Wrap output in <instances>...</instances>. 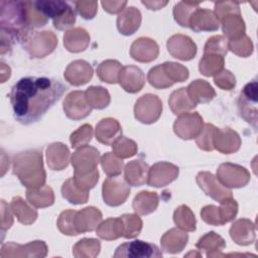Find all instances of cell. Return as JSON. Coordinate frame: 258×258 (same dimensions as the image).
<instances>
[{"label":"cell","instance_id":"1","mask_svg":"<svg viewBox=\"0 0 258 258\" xmlns=\"http://www.w3.org/2000/svg\"><path fill=\"white\" fill-rule=\"evenodd\" d=\"M67 87L58 80L46 77H25L20 79L10 93L14 117L22 124L38 121L57 102Z\"/></svg>","mask_w":258,"mask_h":258},{"label":"cell","instance_id":"2","mask_svg":"<svg viewBox=\"0 0 258 258\" xmlns=\"http://www.w3.org/2000/svg\"><path fill=\"white\" fill-rule=\"evenodd\" d=\"M1 31L7 33L8 38L16 37L27 40L30 33V22L27 14L26 2L1 1Z\"/></svg>","mask_w":258,"mask_h":258},{"label":"cell","instance_id":"3","mask_svg":"<svg viewBox=\"0 0 258 258\" xmlns=\"http://www.w3.org/2000/svg\"><path fill=\"white\" fill-rule=\"evenodd\" d=\"M36 151L22 152L14 157L13 172L21 182L29 188L41 187L45 180V173L42 168L41 152Z\"/></svg>","mask_w":258,"mask_h":258},{"label":"cell","instance_id":"4","mask_svg":"<svg viewBox=\"0 0 258 258\" xmlns=\"http://www.w3.org/2000/svg\"><path fill=\"white\" fill-rule=\"evenodd\" d=\"M34 5L44 16L53 19V25L57 29L68 28L75 23L76 13L68 2L36 1Z\"/></svg>","mask_w":258,"mask_h":258},{"label":"cell","instance_id":"5","mask_svg":"<svg viewBox=\"0 0 258 258\" xmlns=\"http://www.w3.org/2000/svg\"><path fill=\"white\" fill-rule=\"evenodd\" d=\"M99 152L93 147L84 146L77 150L72 157V163L75 167V179L90 176L98 173Z\"/></svg>","mask_w":258,"mask_h":258},{"label":"cell","instance_id":"6","mask_svg":"<svg viewBox=\"0 0 258 258\" xmlns=\"http://www.w3.org/2000/svg\"><path fill=\"white\" fill-rule=\"evenodd\" d=\"M162 253L154 244L135 240L120 245L114 254V257H129V258H150L161 257Z\"/></svg>","mask_w":258,"mask_h":258},{"label":"cell","instance_id":"7","mask_svg":"<svg viewBox=\"0 0 258 258\" xmlns=\"http://www.w3.org/2000/svg\"><path fill=\"white\" fill-rule=\"evenodd\" d=\"M162 110L161 102L154 95L142 96L135 105V117L143 123L155 122Z\"/></svg>","mask_w":258,"mask_h":258},{"label":"cell","instance_id":"8","mask_svg":"<svg viewBox=\"0 0 258 258\" xmlns=\"http://www.w3.org/2000/svg\"><path fill=\"white\" fill-rule=\"evenodd\" d=\"M130 192L127 184L118 177H109L103 184V198L110 206H118L123 204Z\"/></svg>","mask_w":258,"mask_h":258},{"label":"cell","instance_id":"9","mask_svg":"<svg viewBox=\"0 0 258 258\" xmlns=\"http://www.w3.org/2000/svg\"><path fill=\"white\" fill-rule=\"evenodd\" d=\"M63 110L68 117L72 119H82L91 113L92 107L87 101L85 92L76 91L71 93L64 100Z\"/></svg>","mask_w":258,"mask_h":258},{"label":"cell","instance_id":"10","mask_svg":"<svg viewBox=\"0 0 258 258\" xmlns=\"http://www.w3.org/2000/svg\"><path fill=\"white\" fill-rule=\"evenodd\" d=\"M203 119L199 114H186L180 116L175 120L174 123V132L179 136L185 128H187L182 136L183 139H191L203 130Z\"/></svg>","mask_w":258,"mask_h":258},{"label":"cell","instance_id":"11","mask_svg":"<svg viewBox=\"0 0 258 258\" xmlns=\"http://www.w3.org/2000/svg\"><path fill=\"white\" fill-rule=\"evenodd\" d=\"M197 180L201 188H203L208 196L219 202H222L223 200L232 197V192L228 189L223 188V186L217 181L216 177L212 173L201 172L199 173Z\"/></svg>","mask_w":258,"mask_h":258},{"label":"cell","instance_id":"12","mask_svg":"<svg viewBox=\"0 0 258 258\" xmlns=\"http://www.w3.org/2000/svg\"><path fill=\"white\" fill-rule=\"evenodd\" d=\"M178 174V168L172 164L160 162L156 163L149 170V176L147 183L151 186H160L161 176H163L164 185L171 182L176 178Z\"/></svg>","mask_w":258,"mask_h":258},{"label":"cell","instance_id":"13","mask_svg":"<svg viewBox=\"0 0 258 258\" xmlns=\"http://www.w3.org/2000/svg\"><path fill=\"white\" fill-rule=\"evenodd\" d=\"M188 26H190L195 31L216 30L219 27V20L212 11L197 9L192 12L189 18Z\"/></svg>","mask_w":258,"mask_h":258},{"label":"cell","instance_id":"14","mask_svg":"<svg viewBox=\"0 0 258 258\" xmlns=\"http://www.w3.org/2000/svg\"><path fill=\"white\" fill-rule=\"evenodd\" d=\"M102 215L95 208H86L81 212H77L75 216V227L78 234L81 232L94 230L101 221Z\"/></svg>","mask_w":258,"mask_h":258},{"label":"cell","instance_id":"15","mask_svg":"<svg viewBox=\"0 0 258 258\" xmlns=\"http://www.w3.org/2000/svg\"><path fill=\"white\" fill-rule=\"evenodd\" d=\"M121 134V127L119 123L111 118L103 119L98 124L96 129V138L104 144L110 145L116 141Z\"/></svg>","mask_w":258,"mask_h":258},{"label":"cell","instance_id":"16","mask_svg":"<svg viewBox=\"0 0 258 258\" xmlns=\"http://www.w3.org/2000/svg\"><path fill=\"white\" fill-rule=\"evenodd\" d=\"M141 21V14L135 7L125 9L118 16V29L123 34H132L138 27Z\"/></svg>","mask_w":258,"mask_h":258},{"label":"cell","instance_id":"17","mask_svg":"<svg viewBox=\"0 0 258 258\" xmlns=\"http://www.w3.org/2000/svg\"><path fill=\"white\" fill-rule=\"evenodd\" d=\"M141 48H138L134 45L131 47V55L134 59L139 61H150L154 59L158 53L157 44L148 38H139L134 41Z\"/></svg>","mask_w":258,"mask_h":258},{"label":"cell","instance_id":"18","mask_svg":"<svg viewBox=\"0 0 258 258\" xmlns=\"http://www.w3.org/2000/svg\"><path fill=\"white\" fill-rule=\"evenodd\" d=\"M195 43L191 41V39L187 36L184 35H174L171 38L168 39L167 41V47H168V51L177 58L183 59V60H187L190 59L195 56V52L188 51L186 49H184L183 47L185 46H190L194 45Z\"/></svg>","mask_w":258,"mask_h":258},{"label":"cell","instance_id":"19","mask_svg":"<svg viewBox=\"0 0 258 258\" xmlns=\"http://www.w3.org/2000/svg\"><path fill=\"white\" fill-rule=\"evenodd\" d=\"M127 83L123 84L122 87L130 93H135L141 90L143 84H144V75L142 72L136 68V67H125L120 72V81L129 80ZM119 81V82H120Z\"/></svg>","mask_w":258,"mask_h":258},{"label":"cell","instance_id":"20","mask_svg":"<svg viewBox=\"0 0 258 258\" xmlns=\"http://www.w3.org/2000/svg\"><path fill=\"white\" fill-rule=\"evenodd\" d=\"M148 166L140 160H133L125 167V179L134 186L141 185L146 181Z\"/></svg>","mask_w":258,"mask_h":258},{"label":"cell","instance_id":"21","mask_svg":"<svg viewBox=\"0 0 258 258\" xmlns=\"http://www.w3.org/2000/svg\"><path fill=\"white\" fill-rule=\"evenodd\" d=\"M189 98L197 103H205L211 101L215 97V92L213 88L202 80H197L191 83L186 89Z\"/></svg>","mask_w":258,"mask_h":258},{"label":"cell","instance_id":"22","mask_svg":"<svg viewBox=\"0 0 258 258\" xmlns=\"http://www.w3.org/2000/svg\"><path fill=\"white\" fill-rule=\"evenodd\" d=\"M84 62H85L84 60H76L68 67L64 73V77L71 84L76 86L83 85L92 78V75H93L92 68L80 73V70L82 69Z\"/></svg>","mask_w":258,"mask_h":258},{"label":"cell","instance_id":"23","mask_svg":"<svg viewBox=\"0 0 258 258\" xmlns=\"http://www.w3.org/2000/svg\"><path fill=\"white\" fill-rule=\"evenodd\" d=\"M97 234L107 240L117 239L124 234V226L121 218L119 219H108L103 222L97 229Z\"/></svg>","mask_w":258,"mask_h":258},{"label":"cell","instance_id":"24","mask_svg":"<svg viewBox=\"0 0 258 258\" xmlns=\"http://www.w3.org/2000/svg\"><path fill=\"white\" fill-rule=\"evenodd\" d=\"M169 105L174 114H181L182 112L196 107V103L189 98L185 88H181L171 94Z\"/></svg>","mask_w":258,"mask_h":258},{"label":"cell","instance_id":"25","mask_svg":"<svg viewBox=\"0 0 258 258\" xmlns=\"http://www.w3.org/2000/svg\"><path fill=\"white\" fill-rule=\"evenodd\" d=\"M158 204V198L155 192L142 191L136 196L133 202V208L135 212L140 215H146L153 212Z\"/></svg>","mask_w":258,"mask_h":258},{"label":"cell","instance_id":"26","mask_svg":"<svg viewBox=\"0 0 258 258\" xmlns=\"http://www.w3.org/2000/svg\"><path fill=\"white\" fill-rule=\"evenodd\" d=\"M85 38H90L87 32L82 28H76L66 33L63 37V43L70 51L77 52L84 50L87 47L89 40H79Z\"/></svg>","mask_w":258,"mask_h":258},{"label":"cell","instance_id":"27","mask_svg":"<svg viewBox=\"0 0 258 258\" xmlns=\"http://www.w3.org/2000/svg\"><path fill=\"white\" fill-rule=\"evenodd\" d=\"M85 94L89 105L93 108L103 109L110 102L108 92L102 87H91L85 92Z\"/></svg>","mask_w":258,"mask_h":258},{"label":"cell","instance_id":"28","mask_svg":"<svg viewBox=\"0 0 258 258\" xmlns=\"http://www.w3.org/2000/svg\"><path fill=\"white\" fill-rule=\"evenodd\" d=\"M11 209L14 212V214L17 216L18 221L20 223L30 224L34 222L36 218V212L30 209L29 207H27L24 201L19 197H16L12 200Z\"/></svg>","mask_w":258,"mask_h":258},{"label":"cell","instance_id":"29","mask_svg":"<svg viewBox=\"0 0 258 258\" xmlns=\"http://www.w3.org/2000/svg\"><path fill=\"white\" fill-rule=\"evenodd\" d=\"M121 64L116 60H106L103 61L98 70V76L103 82L107 83H117L118 82V74L121 72Z\"/></svg>","mask_w":258,"mask_h":258},{"label":"cell","instance_id":"30","mask_svg":"<svg viewBox=\"0 0 258 258\" xmlns=\"http://www.w3.org/2000/svg\"><path fill=\"white\" fill-rule=\"evenodd\" d=\"M27 200L35 207H46L53 203V195L50 187L45 186L41 189V194L36 188H30L26 194Z\"/></svg>","mask_w":258,"mask_h":258},{"label":"cell","instance_id":"31","mask_svg":"<svg viewBox=\"0 0 258 258\" xmlns=\"http://www.w3.org/2000/svg\"><path fill=\"white\" fill-rule=\"evenodd\" d=\"M78 189V186H76L74 179L70 178L68 179L61 188L62 191V196L70 201V203L73 204H83L86 203V201L88 200V191H84V190H79L78 194H76L75 191Z\"/></svg>","mask_w":258,"mask_h":258},{"label":"cell","instance_id":"32","mask_svg":"<svg viewBox=\"0 0 258 258\" xmlns=\"http://www.w3.org/2000/svg\"><path fill=\"white\" fill-rule=\"evenodd\" d=\"M200 2H179L174 6L173 14L175 20L182 26H188L189 18Z\"/></svg>","mask_w":258,"mask_h":258},{"label":"cell","instance_id":"33","mask_svg":"<svg viewBox=\"0 0 258 258\" xmlns=\"http://www.w3.org/2000/svg\"><path fill=\"white\" fill-rule=\"evenodd\" d=\"M174 222L176 225H178L180 228L184 230L194 231L196 229L195 216L191 214L190 210L185 206H181L178 209H176L174 213Z\"/></svg>","mask_w":258,"mask_h":258},{"label":"cell","instance_id":"34","mask_svg":"<svg viewBox=\"0 0 258 258\" xmlns=\"http://www.w3.org/2000/svg\"><path fill=\"white\" fill-rule=\"evenodd\" d=\"M201 62L204 63H211V66L200 68V71L205 76H214L216 74H219L220 71L223 68L224 64V58L222 55H214V54H205L203 59H201Z\"/></svg>","mask_w":258,"mask_h":258},{"label":"cell","instance_id":"35","mask_svg":"<svg viewBox=\"0 0 258 258\" xmlns=\"http://www.w3.org/2000/svg\"><path fill=\"white\" fill-rule=\"evenodd\" d=\"M148 81L153 87L158 89H163L173 84L167 77L166 73L164 72L162 64L157 66L150 70L148 74Z\"/></svg>","mask_w":258,"mask_h":258},{"label":"cell","instance_id":"36","mask_svg":"<svg viewBox=\"0 0 258 258\" xmlns=\"http://www.w3.org/2000/svg\"><path fill=\"white\" fill-rule=\"evenodd\" d=\"M120 218L124 226V234H123L124 237L133 238L139 234L142 226V222L139 219V217L135 215L127 214V215H123Z\"/></svg>","mask_w":258,"mask_h":258},{"label":"cell","instance_id":"37","mask_svg":"<svg viewBox=\"0 0 258 258\" xmlns=\"http://www.w3.org/2000/svg\"><path fill=\"white\" fill-rule=\"evenodd\" d=\"M167 239H170L172 240L173 242H169L167 244H164L162 245L163 249L166 251V252H169V253H176V252H179L181 251V249L186 245V243L184 242H179L176 240H179V239H183V238H187V235L186 233H182L176 229H172L170 231H168L167 233H165V235L163 236Z\"/></svg>","mask_w":258,"mask_h":258},{"label":"cell","instance_id":"38","mask_svg":"<svg viewBox=\"0 0 258 258\" xmlns=\"http://www.w3.org/2000/svg\"><path fill=\"white\" fill-rule=\"evenodd\" d=\"M76 211H66L62 212L58 218V228L59 230L67 235H78V232L75 227V216Z\"/></svg>","mask_w":258,"mask_h":258},{"label":"cell","instance_id":"39","mask_svg":"<svg viewBox=\"0 0 258 258\" xmlns=\"http://www.w3.org/2000/svg\"><path fill=\"white\" fill-rule=\"evenodd\" d=\"M216 127H214L212 124H206L205 128L200 133L197 143L200 148L204 150H213L214 147V137L216 133Z\"/></svg>","mask_w":258,"mask_h":258},{"label":"cell","instance_id":"40","mask_svg":"<svg viewBox=\"0 0 258 258\" xmlns=\"http://www.w3.org/2000/svg\"><path fill=\"white\" fill-rule=\"evenodd\" d=\"M113 148L115 153L122 158L132 156L136 152V144L132 140H129L123 137L117 139L114 142Z\"/></svg>","mask_w":258,"mask_h":258},{"label":"cell","instance_id":"41","mask_svg":"<svg viewBox=\"0 0 258 258\" xmlns=\"http://www.w3.org/2000/svg\"><path fill=\"white\" fill-rule=\"evenodd\" d=\"M227 48H228V42L227 39H225L223 36H213L211 37L208 42L206 43L205 46V54H210V53H220L222 56L227 53Z\"/></svg>","mask_w":258,"mask_h":258},{"label":"cell","instance_id":"42","mask_svg":"<svg viewBox=\"0 0 258 258\" xmlns=\"http://www.w3.org/2000/svg\"><path fill=\"white\" fill-rule=\"evenodd\" d=\"M102 166L104 168V171L108 174V175H118L121 170H122V166H123V162L122 160L120 161L119 159H117L116 157H114L111 153H107L102 157Z\"/></svg>","mask_w":258,"mask_h":258},{"label":"cell","instance_id":"43","mask_svg":"<svg viewBox=\"0 0 258 258\" xmlns=\"http://www.w3.org/2000/svg\"><path fill=\"white\" fill-rule=\"evenodd\" d=\"M92 127L91 125H83L81 128H79L78 131L72 134L71 136V142L73 147H78L80 145H83V143H87L92 138Z\"/></svg>","mask_w":258,"mask_h":258},{"label":"cell","instance_id":"44","mask_svg":"<svg viewBox=\"0 0 258 258\" xmlns=\"http://www.w3.org/2000/svg\"><path fill=\"white\" fill-rule=\"evenodd\" d=\"M202 218L205 222L208 224H213V225H223L221 217H220V211L219 208L215 206H208L205 207L202 210Z\"/></svg>","mask_w":258,"mask_h":258},{"label":"cell","instance_id":"45","mask_svg":"<svg viewBox=\"0 0 258 258\" xmlns=\"http://www.w3.org/2000/svg\"><path fill=\"white\" fill-rule=\"evenodd\" d=\"M75 4H76V6H77V9H78L79 12L83 15L84 18H86V19H91V18L94 17V15H95V13H96V10H97V7L88 9V7H90V5L92 4V2H76Z\"/></svg>","mask_w":258,"mask_h":258},{"label":"cell","instance_id":"46","mask_svg":"<svg viewBox=\"0 0 258 258\" xmlns=\"http://www.w3.org/2000/svg\"><path fill=\"white\" fill-rule=\"evenodd\" d=\"M102 5H103L104 9H106L108 12L116 13V12L120 11L123 8V6L126 5V1H123V2H116V1L107 2V1H103Z\"/></svg>","mask_w":258,"mask_h":258},{"label":"cell","instance_id":"47","mask_svg":"<svg viewBox=\"0 0 258 258\" xmlns=\"http://www.w3.org/2000/svg\"><path fill=\"white\" fill-rule=\"evenodd\" d=\"M142 3L146 6H148L149 9H159L162 6L166 5L167 2H147V1H142Z\"/></svg>","mask_w":258,"mask_h":258}]
</instances>
